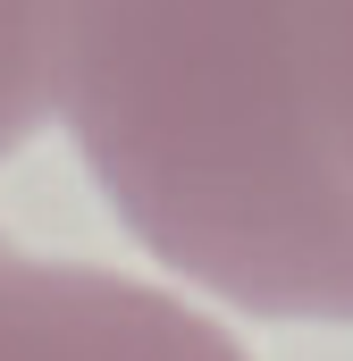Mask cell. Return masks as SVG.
<instances>
[{"label": "cell", "instance_id": "cell-1", "mask_svg": "<svg viewBox=\"0 0 353 361\" xmlns=\"http://www.w3.org/2000/svg\"><path fill=\"white\" fill-rule=\"evenodd\" d=\"M76 101L160 252L353 311V0H85Z\"/></svg>", "mask_w": 353, "mask_h": 361}, {"label": "cell", "instance_id": "cell-2", "mask_svg": "<svg viewBox=\"0 0 353 361\" xmlns=\"http://www.w3.org/2000/svg\"><path fill=\"white\" fill-rule=\"evenodd\" d=\"M34 51V0H0V126H17V68Z\"/></svg>", "mask_w": 353, "mask_h": 361}]
</instances>
